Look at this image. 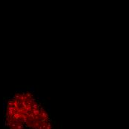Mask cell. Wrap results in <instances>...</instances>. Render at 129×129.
Here are the masks:
<instances>
[{
	"instance_id": "6da1fadb",
	"label": "cell",
	"mask_w": 129,
	"mask_h": 129,
	"mask_svg": "<svg viewBox=\"0 0 129 129\" xmlns=\"http://www.w3.org/2000/svg\"><path fill=\"white\" fill-rule=\"evenodd\" d=\"M5 125L8 129H53L45 105L29 91L17 93L8 100Z\"/></svg>"
}]
</instances>
